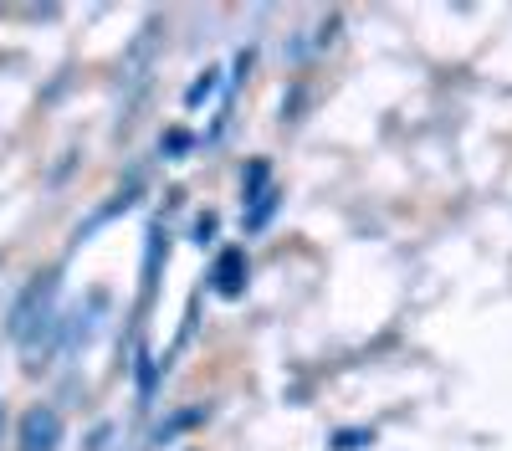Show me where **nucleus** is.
<instances>
[{
  "label": "nucleus",
  "instance_id": "20e7f679",
  "mask_svg": "<svg viewBox=\"0 0 512 451\" xmlns=\"http://www.w3.org/2000/svg\"><path fill=\"white\" fill-rule=\"evenodd\" d=\"M0 431H6V400H0Z\"/></svg>",
  "mask_w": 512,
  "mask_h": 451
},
{
  "label": "nucleus",
  "instance_id": "7ed1b4c3",
  "mask_svg": "<svg viewBox=\"0 0 512 451\" xmlns=\"http://www.w3.org/2000/svg\"><path fill=\"white\" fill-rule=\"evenodd\" d=\"M241 282H246V257L241 252H221V262H216V293L236 298Z\"/></svg>",
  "mask_w": 512,
  "mask_h": 451
},
{
  "label": "nucleus",
  "instance_id": "f257e3e1",
  "mask_svg": "<svg viewBox=\"0 0 512 451\" xmlns=\"http://www.w3.org/2000/svg\"><path fill=\"white\" fill-rule=\"evenodd\" d=\"M52 323H57V277L47 272V277H36L21 293V303L11 308V339L21 349H31L41 334H52Z\"/></svg>",
  "mask_w": 512,
  "mask_h": 451
},
{
  "label": "nucleus",
  "instance_id": "f03ea898",
  "mask_svg": "<svg viewBox=\"0 0 512 451\" xmlns=\"http://www.w3.org/2000/svg\"><path fill=\"white\" fill-rule=\"evenodd\" d=\"M62 410L57 405H31L16 426V451H57L62 446Z\"/></svg>",
  "mask_w": 512,
  "mask_h": 451
}]
</instances>
